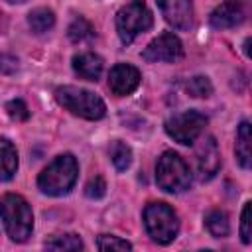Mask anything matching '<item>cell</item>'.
<instances>
[{
    "label": "cell",
    "instance_id": "obj_1",
    "mask_svg": "<svg viewBox=\"0 0 252 252\" xmlns=\"http://www.w3.org/2000/svg\"><path fill=\"white\" fill-rule=\"evenodd\" d=\"M0 219L8 236L16 242L28 240L33 228V215L30 203L16 193H6L0 197Z\"/></svg>",
    "mask_w": 252,
    "mask_h": 252
},
{
    "label": "cell",
    "instance_id": "obj_2",
    "mask_svg": "<svg viewBox=\"0 0 252 252\" xmlns=\"http://www.w3.org/2000/svg\"><path fill=\"white\" fill-rule=\"evenodd\" d=\"M79 175V165L77 159L71 154L57 156L37 177V187L51 197H61L67 195Z\"/></svg>",
    "mask_w": 252,
    "mask_h": 252
},
{
    "label": "cell",
    "instance_id": "obj_3",
    "mask_svg": "<svg viewBox=\"0 0 252 252\" xmlns=\"http://www.w3.org/2000/svg\"><path fill=\"white\" fill-rule=\"evenodd\" d=\"M55 100L71 114L87 118V120H98L106 114V106L102 98L87 89H79L71 85L59 87L55 91Z\"/></svg>",
    "mask_w": 252,
    "mask_h": 252
},
{
    "label": "cell",
    "instance_id": "obj_4",
    "mask_svg": "<svg viewBox=\"0 0 252 252\" xmlns=\"http://www.w3.org/2000/svg\"><path fill=\"white\" fill-rule=\"evenodd\" d=\"M156 181L167 193H181L191 185V171L175 152H163L156 165Z\"/></svg>",
    "mask_w": 252,
    "mask_h": 252
},
{
    "label": "cell",
    "instance_id": "obj_5",
    "mask_svg": "<svg viewBox=\"0 0 252 252\" xmlns=\"http://www.w3.org/2000/svg\"><path fill=\"white\" fill-rule=\"evenodd\" d=\"M144 224L152 240L158 244H169L179 232V220L175 211L165 203H150L144 209Z\"/></svg>",
    "mask_w": 252,
    "mask_h": 252
},
{
    "label": "cell",
    "instance_id": "obj_6",
    "mask_svg": "<svg viewBox=\"0 0 252 252\" xmlns=\"http://www.w3.org/2000/svg\"><path fill=\"white\" fill-rule=\"evenodd\" d=\"M154 24V16L142 0H132L116 14V32L124 43H132L140 33L148 32Z\"/></svg>",
    "mask_w": 252,
    "mask_h": 252
},
{
    "label": "cell",
    "instance_id": "obj_7",
    "mask_svg": "<svg viewBox=\"0 0 252 252\" xmlns=\"http://www.w3.org/2000/svg\"><path fill=\"white\" fill-rule=\"evenodd\" d=\"M207 126V116L199 110H185L165 120V132L179 144H193Z\"/></svg>",
    "mask_w": 252,
    "mask_h": 252
},
{
    "label": "cell",
    "instance_id": "obj_8",
    "mask_svg": "<svg viewBox=\"0 0 252 252\" xmlns=\"http://www.w3.org/2000/svg\"><path fill=\"white\" fill-rule=\"evenodd\" d=\"M142 57L150 63H177L183 59V45L179 41L177 35L165 32L161 35H158L156 39H152L148 43V47L144 49Z\"/></svg>",
    "mask_w": 252,
    "mask_h": 252
},
{
    "label": "cell",
    "instance_id": "obj_9",
    "mask_svg": "<svg viewBox=\"0 0 252 252\" xmlns=\"http://www.w3.org/2000/svg\"><path fill=\"white\" fill-rule=\"evenodd\" d=\"M195 161H197V173L201 181H209L219 173L220 154H219V146L213 136H207L201 140V144L195 150Z\"/></svg>",
    "mask_w": 252,
    "mask_h": 252
},
{
    "label": "cell",
    "instance_id": "obj_10",
    "mask_svg": "<svg viewBox=\"0 0 252 252\" xmlns=\"http://www.w3.org/2000/svg\"><path fill=\"white\" fill-rule=\"evenodd\" d=\"M140 71L128 63H118L110 69L108 75V87L116 96L132 94L140 85Z\"/></svg>",
    "mask_w": 252,
    "mask_h": 252
},
{
    "label": "cell",
    "instance_id": "obj_11",
    "mask_svg": "<svg viewBox=\"0 0 252 252\" xmlns=\"http://www.w3.org/2000/svg\"><path fill=\"white\" fill-rule=\"evenodd\" d=\"M158 4L165 22L175 30H189L193 26L191 0H158Z\"/></svg>",
    "mask_w": 252,
    "mask_h": 252
},
{
    "label": "cell",
    "instance_id": "obj_12",
    "mask_svg": "<svg viewBox=\"0 0 252 252\" xmlns=\"http://www.w3.org/2000/svg\"><path fill=\"white\" fill-rule=\"evenodd\" d=\"M244 18H246V10L240 0H224L211 12L209 22L217 30H226V28L240 26Z\"/></svg>",
    "mask_w": 252,
    "mask_h": 252
},
{
    "label": "cell",
    "instance_id": "obj_13",
    "mask_svg": "<svg viewBox=\"0 0 252 252\" xmlns=\"http://www.w3.org/2000/svg\"><path fill=\"white\" fill-rule=\"evenodd\" d=\"M75 73L85 81H96L102 73V59L94 53H81L73 57Z\"/></svg>",
    "mask_w": 252,
    "mask_h": 252
},
{
    "label": "cell",
    "instance_id": "obj_14",
    "mask_svg": "<svg viewBox=\"0 0 252 252\" xmlns=\"http://www.w3.org/2000/svg\"><path fill=\"white\" fill-rule=\"evenodd\" d=\"M18 169V152L10 140L0 138V179L8 181Z\"/></svg>",
    "mask_w": 252,
    "mask_h": 252
},
{
    "label": "cell",
    "instance_id": "obj_15",
    "mask_svg": "<svg viewBox=\"0 0 252 252\" xmlns=\"http://www.w3.org/2000/svg\"><path fill=\"white\" fill-rule=\"evenodd\" d=\"M250 142H252V132H250V122H242L238 126L236 132V159L238 163L248 169L250 161H252V150H250Z\"/></svg>",
    "mask_w": 252,
    "mask_h": 252
},
{
    "label": "cell",
    "instance_id": "obj_16",
    "mask_svg": "<svg viewBox=\"0 0 252 252\" xmlns=\"http://www.w3.org/2000/svg\"><path fill=\"white\" fill-rule=\"evenodd\" d=\"M55 24V14L47 8H35L28 14V26L33 33H45Z\"/></svg>",
    "mask_w": 252,
    "mask_h": 252
},
{
    "label": "cell",
    "instance_id": "obj_17",
    "mask_svg": "<svg viewBox=\"0 0 252 252\" xmlns=\"http://www.w3.org/2000/svg\"><path fill=\"white\" fill-rule=\"evenodd\" d=\"M205 226H207L209 234L215 236V238H222V236H226L228 230H230L226 213H224V211H219V209L207 213V217H205Z\"/></svg>",
    "mask_w": 252,
    "mask_h": 252
},
{
    "label": "cell",
    "instance_id": "obj_18",
    "mask_svg": "<svg viewBox=\"0 0 252 252\" xmlns=\"http://www.w3.org/2000/svg\"><path fill=\"white\" fill-rule=\"evenodd\" d=\"M67 35H69V39L75 41V43L87 41V39L94 37V28H93V24H91L89 20H85V18H75V20L71 22V26L67 28Z\"/></svg>",
    "mask_w": 252,
    "mask_h": 252
},
{
    "label": "cell",
    "instance_id": "obj_19",
    "mask_svg": "<svg viewBox=\"0 0 252 252\" xmlns=\"http://www.w3.org/2000/svg\"><path fill=\"white\" fill-rule=\"evenodd\" d=\"M47 250H83V240L77 234H61L53 236L45 242Z\"/></svg>",
    "mask_w": 252,
    "mask_h": 252
},
{
    "label": "cell",
    "instance_id": "obj_20",
    "mask_svg": "<svg viewBox=\"0 0 252 252\" xmlns=\"http://www.w3.org/2000/svg\"><path fill=\"white\" fill-rule=\"evenodd\" d=\"M110 158H112V163L118 171H124L130 167L132 163V150L124 144V142H114L112 148H110Z\"/></svg>",
    "mask_w": 252,
    "mask_h": 252
},
{
    "label": "cell",
    "instance_id": "obj_21",
    "mask_svg": "<svg viewBox=\"0 0 252 252\" xmlns=\"http://www.w3.org/2000/svg\"><path fill=\"white\" fill-rule=\"evenodd\" d=\"M185 91H187V94H191V96H195V98H207V96L213 93V85H211V81H209L207 77L197 75V77H191V79L187 81Z\"/></svg>",
    "mask_w": 252,
    "mask_h": 252
},
{
    "label": "cell",
    "instance_id": "obj_22",
    "mask_svg": "<svg viewBox=\"0 0 252 252\" xmlns=\"http://www.w3.org/2000/svg\"><path fill=\"white\" fill-rule=\"evenodd\" d=\"M96 246H98V250H102V252H110V250H132V244H130V242H126V240H122V238H118V236H112V234H102V236H98Z\"/></svg>",
    "mask_w": 252,
    "mask_h": 252
},
{
    "label": "cell",
    "instance_id": "obj_23",
    "mask_svg": "<svg viewBox=\"0 0 252 252\" xmlns=\"http://www.w3.org/2000/svg\"><path fill=\"white\" fill-rule=\"evenodd\" d=\"M6 110H8V114H10L14 120H28V116H30V110H28L26 102L20 100V98L10 100V102L6 104Z\"/></svg>",
    "mask_w": 252,
    "mask_h": 252
},
{
    "label": "cell",
    "instance_id": "obj_24",
    "mask_svg": "<svg viewBox=\"0 0 252 252\" xmlns=\"http://www.w3.org/2000/svg\"><path fill=\"white\" fill-rule=\"evenodd\" d=\"M240 236L244 244L252 242V228H250V203L244 205L242 209V219H240Z\"/></svg>",
    "mask_w": 252,
    "mask_h": 252
},
{
    "label": "cell",
    "instance_id": "obj_25",
    "mask_svg": "<svg viewBox=\"0 0 252 252\" xmlns=\"http://www.w3.org/2000/svg\"><path fill=\"white\" fill-rule=\"evenodd\" d=\"M85 193H87V197H91V199H100V197L106 193V183H104V179H102V177L91 179V181L87 183V187H85Z\"/></svg>",
    "mask_w": 252,
    "mask_h": 252
},
{
    "label": "cell",
    "instance_id": "obj_26",
    "mask_svg": "<svg viewBox=\"0 0 252 252\" xmlns=\"http://www.w3.org/2000/svg\"><path fill=\"white\" fill-rule=\"evenodd\" d=\"M248 45H250V39H246V41H244V53H246V55H250V49H248Z\"/></svg>",
    "mask_w": 252,
    "mask_h": 252
},
{
    "label": "cell",
    "instance_id": "obj_27",
    "mask_svg": "<svg viewBox=\"0 0 252 252\" xmlns=\"http://www.w3.org/2000/svg\"><path fill=\"white\" fill-rule=\"evenodd\" d=\"M8 2H12V4H22V2H26V0H8Z\"/></svg>",
    "mask_w": 252,
    "mask_h": 252
},
{
    "label": "cell",
    "instance_id": "obj_28",
    "mask_svg": "<svg viewBox=\"0 0 252 252\" xmlns=\"http://www.w3.org/2000/svg\"><path fill=\"white\" fill-rule=\"evenodd\" d=\"M2 61H4V57H2V55H0V69H2V65H4V63H2Z\"/></svg>",
    "mask_w": 252,
    "mask_h": 252
}]
</instances>
